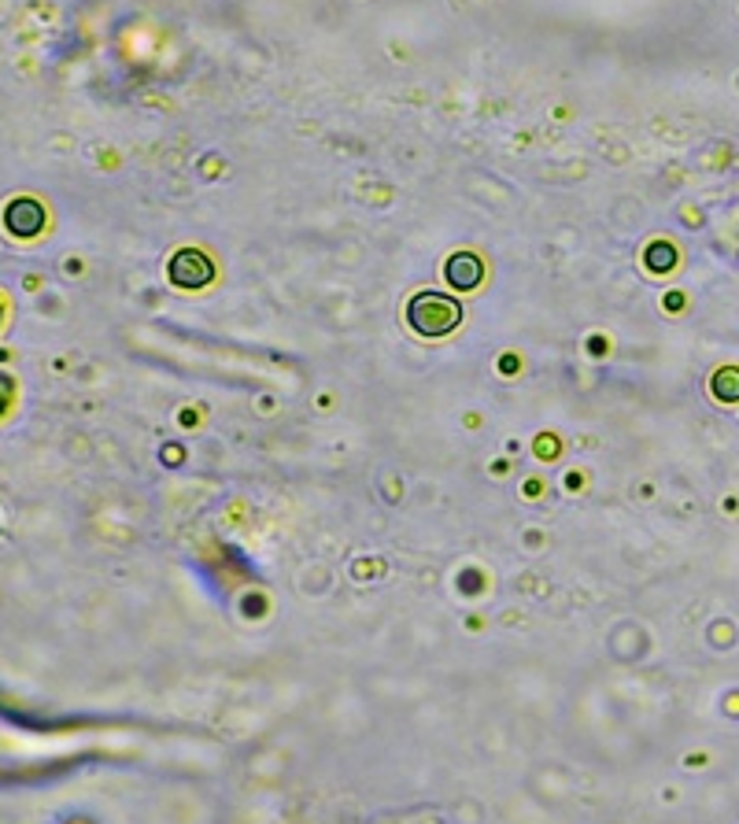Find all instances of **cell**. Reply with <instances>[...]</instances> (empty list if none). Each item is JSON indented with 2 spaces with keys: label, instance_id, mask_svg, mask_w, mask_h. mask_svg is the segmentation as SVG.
<instances>
[{
  "label": "cell",
  "instance_id": "obj_1",
  "mask_svg": "<svg viewBox=\"0 0 739 824\" xmlns=\"http://www.w3.org/2000/svg\"><path fill=\"white\" fill-rule=\"evenodd\" d=\"M407 318L418 333H429V337H444L451 329L459 326V303L451 296H440V292H418L407 307Z\"/></svg>",
  "mask_w": 739,
  "mask_h": 824
},
{
  "label": "cell",
  "instance_id": "obj_4",
  "mask_svg": "<svg viewBox=\"0 0 739 824\" xmlns=\"http://www.w3.org/2000/svg\"><path fill=\"white\" fill-rule=\"evenodd\" d=\"M647 263H651L655 270H669V263H673V252H669L666 244H655V248H651V255H647Z\"/></svg>",
  "mask_w": 739,
  "mask_h": 824
},
{
  "label": "cell",
  "instance_id": "obj_2",
  "mask_svg": "<svg viewBox=\"0 0 739 824\" xmlns=\"http://www.w3.org/2000/svg\"><path fill=\"white\" fill-rule=\"evenodd\" d=\"M211 263H207V255L193 252V248H185V252L174 255V263H170V278H174V285H182V289H200V285H207L211 281Z\"/></svg>",
  "mask_w": 739,
  "mask_h": 824
},
{
  "label": "cell",
  "instance_id": "obj_3",
  "mask_svg": "<svg viewBox=\"0 0 739 824\" xmlns=\"http://www.w3.org/2000/svg\"><path fill=\"white\" fill-rule=\"evenodd\" d=\"M448 278H451V285H459V289H473L477 281L485 278V267H481V259H477V255H470V252L451 255Z\"/></svg>",
  "mask_w": 739,
  "mask_h": 824
}]
</instances>
